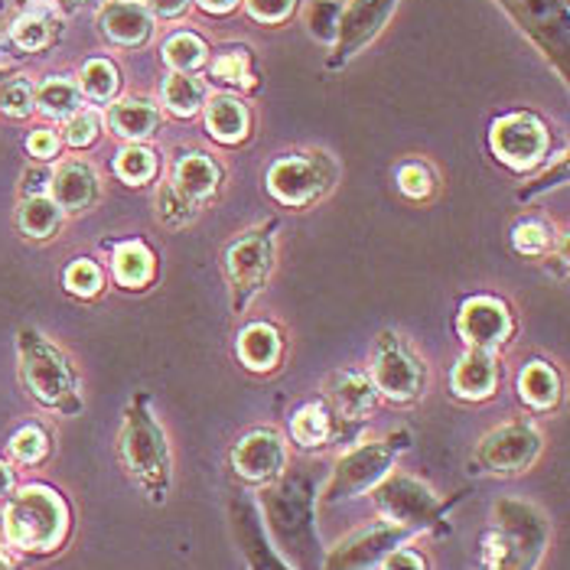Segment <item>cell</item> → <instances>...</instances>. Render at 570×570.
Wrapping results in <instances>:
<instances>
[{"mask_svg":"<svg viewBox=\"0 0 570 570\" xmlns=\"http://www.w3.org/2000/svg\"><path fill=\"white\" fill-rule=\"evenodd\" d=\"M316 495L320 485L309 466L284 470L274 483L264 485L258 512L264 531L277 554L294 570H320L323 548L316 531Z\"/></svg>","mask_w":570,"mask_h":570,"instance_id":"cell-1","label":"cell"},{"mask_svg":"<svg viewBox=\"0 0 570 570\" xmlns=\"http://www.w3.org/2000/svg\"><path fill=\"white\" fill-rule=\"evenodd\" d=\"M72 531V509L59 489L30 483L0 505V544L30 558L56 554Z\"/></svg>","mask_w":570,"mask_h":570,"instance_id":"cell-2","label":"cell"},{"mask_svg":"<svg viewBox=\"0 0 570 570\" xmlns=\"http://www.w3.org/2000/svg\"><path fill=\"white\" fill-rule=\"evenodd\" d=\"M551 544L548 515L522 499H499L483 534L480 570H538Z\"/></svg>","mask_w":570,"mask_h":570,"instance_id":"cell-3","label":"cell"},{"mask_svg":"<svg viewBox=\"0 0 570 570\" xmlns=\"http://www.w3.org/2000/svg\"><path fill=\"white\" fill-rule=\"evenodd\" d=\"M118 453L137 489L147 495V502L164 505L174 485V453L167 443V431L150 411L147 395H137L125 407Z\"/></svg>","mask_w":570,"mask_h":570,"instance_id":"cell-4","label":"cell"},{"mask_svg":"<svg viewBox=\"0 0 570 570\" xmlns=\"http://www.w3.org/2000/svg\"><path fill=\"white\" fill-rule=\"evenodd\" d=\"M17 350H20L23 385L37 404H43L46 411H56L62 417H72L82 411L79 379L59 346H52L37 330H20Z\"/></svg>","mask_w":570,"mask_h":570,"instance_id":"cell-5","label":"cell"},{"mask_svg":"<svg viewBox=\"0 0 570 570\" xmlns=\"http://www.w3.org/2000/svg\"><path fill=\"white\" fill-rule=\"evenodd\" d=\"M407 446H411V434L407 431H395L389 438L358 443L355 450H350L346 456L336 460V466L330 473V483L323 489V502L336 505V502H350V499H358V495L372 492L375 485L392 473L397 456Z\"/></svg>","mask_w":570,"mask_h":570,"instance_id":"cell-6","label":"cell"},{"mask_svg":"<svg viewBox=\"0 0 570 570\" xmlns=\"http://www.w3.org/2000/svg\"><path fill=\"white\" fill-rule=\"evenodd\" d=\"M372 502H375V512L382 515V522H392L411 534L440 528L446 509H450L446 502H440L431 485L407 476V473H397V470H392L372 489Z\"/></svg>","mask_w":570,"mask_h":570,"instance_id":"cell-7","label":"cell"},{"mask_svg":"<svg viewBox=\"0 0 570 570\" xmlns=\"http://www.w3.org/2000/svg\"><path fill=\"white\" fill-rule=\"evenodd\" d=\"M544 438L531 421H509L495 431H489L473 456H470V470L480 476H519L534 466V460L541 456Z\"/></svg>","mask_w":570,"mask_h":570,"instance_id":"cell-8","label":"cell"},{"mask_svg":"<svg viewBox=\"0 0 570 570\" xmlns=\"http://www.w3.org/2000/svg\"><path fill=\"white\" fill-rule=\"evenodd\" d=\"M372 385L395 404H411L428 389V365L397 333L385 330L372 350Z\"/></svg>","mask_w":570,"mask_h":570,"instance_id":"cell-9","label":"cell"},{"mask_svg":"<svg viewBox=\"0 0 570 570\" xmlns=\"http://www.w3.org/2000/svg\"><path fill=\"white\" fill-rule=\"evenodd\" d=\"M512 20L538 43V49L568 79L570 62V7L568 0H499Z\"/></svg>","mask_w":570,"mask_h":570,"instance_id":"cell-10","label":"cell"},{"mask_svg":"<svg viewBox=\"0 0 570 570\" xmlns=\"http://www.w3.org/2000/svg\"><path fill=\"white\" fill-rule=\"evenodd\" d=\"M414 534L392 522H375V525L355 528L343 541H336L326 554L320 570H379L385 558L407 544Z\"/></svg>","mask_w":570,"mask_h":570,"instance_id":"cell-11","label":"cell"},{"mask_svg":"<svg viewBox=\"0 0 570 570\" xmlns=\"http://www.w3.org/2000/svg\"><path fill=\"white\" fill-rule=\"evenodd\" d=\"M274 225L255 228L248 235H242L238 242H232V248L225 252V274L232 284V304L235 309L248 307V301L258 294L271 274L274 264Z\"/></svg>","mask_w":570,"mask_h":570,"instance_id":"cell-12","label":"cell"},{"mask_svg":"<svg viewBox=\"0 0 570 570\" xmlns=\"http://www.w3.org/2000/svg\"><path fill=\"white\" fill-rule=\"evenodd\" d=\"M232 470L245 483H274L287 470V443L274 428H255L232 446Z\"/></svg>","mask_w":570,"mask_h":570,"instance_id":"cell-13","label":"cell"},{"mask_svg":"<svg viewBox=\"0 0 570 570\" xmlns=\"http://www.w3.org/2000/svg\"><path fill=\"white\" fill-rule=\"evenodd\" d=\"M395 7L397 0H352L350 7L340 13V27H336V40H333L336 52L330 56V69L346 66L355 52H362L372 43Z\"/></svg>","mask_w":570,"mask_h":570,"instance_id":"cell-14","label":"cell"},{"mask_svg":"<svg viewBox=\"0 0 570 570\" xmlns=\"http://www.w3.org/2000/svg\"><path fill=\"white\" fill-rule=\"evenodd\" d=\"M492 150L499 154L502 164L525 170L534 167L544 150H548V131L538 118L531 115H509L492 125Z\"/></svg>","mask_w":570,"mask_h":570,"instance_id":"cell-15","label":"cell"},{"mask_svg":"<svg viewBox=\"0 0 570 570\" xmlns=\"http://www.w3.org/2000/svg\"><path fill=\"white\" fill-rule=\"evenodd\" d=\"M228 515H232V528H235V538H238V548L245 554L248 570H294L271 544V538L264 531L262 512H258V502H252L245 492H238L228 505Z\"/></svg>","mask_w":570,"mask_h":570,"instance_id":"cell-16","label":"cell"},{"mask_svg":"<svg viewBox=\"0 0 570 570\" xmlns=\"http://www.w3.org/2000/svg\"><path fill=\"white\" fill-rule=\"evenodd\" d=\"M323 157L320 160H301V157H284L271 167L267 174V189L274 199H281L284 206H307L316 196H323V189L330 186L333 170H323Z\"/></svg>","mask_w":570,"mask_h":570,"instance_id":"cell-17","label":"cell"},{"mask_svg":"<svg viewBox=\"0 0 570 570\" xmlns=\"http://www.w3.org/2000/svg\"><path fill=\"white\" fill-rule=\"evenodd\" d=\"M456 330L470 350L495 352L512 336V313L495 297H473L460 309Z\"/></svg>","mask_w":570,"mask_h":570,"instance_id":"cell-18","label":"cell"},{"mask_svg":"<svg viewBox=\"0 0 570 570\" xmlns=\"http://www.w3.org/2000/svg\"><path fill=\"white\" fill-rule=\"evenodd\" d=\"M326 392V401L333 404L336 414L350 417V421H362L375 411V401H379V392L372 385L368 375L355 372V368H343V372H333L323 385Z\"/></svg>","mask_w":570,"mask_h":570,"instance_id":"cell-19","label":"cell"},{"mask_svg":"<svg viewBox=\"0 0 570 570\" xmlns=\"http://www.w3.org/2000/svg\"><path fill=\"white\" fill-rule=\"evenodd\" d=\"M495 385H499V362L492 352L470 350L453 365L450 389L460 401H485L492 397Z\"/></svg>","mask_w":570,"mask_h":570,"instance_id":"cell-20","label":"cell"},{"mask_svg":"<svg viewBox=\"0 0 570 570\" xmlns=\"http://www.w3.org/2000/svg\"><path fill=\"white\" fill-rule=\"evenodd\" d=\"M49 189L62 213H82L98 199V176L88 164H66L49 179Z\"/></svg>","mask_w":570,"mask_h":570,"instance_id":"cell-21","label":"cell"},{"mask_svg":"<svg viewBox=\"0 0 570 570\" xmlns=\"http://www.w3.org/2000/svg\"><path fill=\"white\" fill-rule=\"evenodd\" d=\"M101 33L121 46H140L150 37V13L134 0H118L101 13Z\"/></svg>","mask_w":570,"mask_h":570,"instance_id":"cell-22","label":"cell"},{"mask_svg":"<svg viewBox=\"0 0 570 570\" xmlns=\"http://www.w3.org/2000/svg\"><path fill=\"white\" fill-rule=\"evenodd\" d=\"M519 397L531 411H554L561 401V375L548 362H528L519 375Z\"/></svg>","mask_w":570,"mask_h":570,"instance_id":"cell-23","label":"cell"},{"mask_svg":"<svg viewBox=\"0 0 570 570\" xmlns=\"http://www.w3.org/2000/svg\"><path fill=\"white\" fill-rule=\"evenodd\" d=\"M219 167L203 157V154H189L179 160L176 167V189L189 199V203H199V199H209L216 189H219Z\"/></svg>","mask_w":570,"mask_h":570,"instance_id":"cell-24","label":"cell"},{"mask_svg":"<svg viewBox=\"0 0 570 570\" xmlns=\"http://www.w3.org/2000/svg\"><path fill=\"white\" fill-rule=\"evenodd\" d=\"M238 355L252 372H271L281 358V336L267 323H252L238 336Z\"/></svg>","mask_w":570,"mask_h":570,"instance_id":"cell-25","label":"cell"},{"mask_svg":"<svg viewBox=\"0 0 570 570\" xmlns=\"http://www.w3.org/2000/svg\"><path fill=\"white\" fill-rule=\"evenodd\" d=\"M157 125H160V111L150 101L125 98V101H118L111 108V128H115V134H121V137H131V140L150 137Z\"/></svg>","mask_w":570,"mask_h":570,"instance_id":"cell-26","label":"cell"},{"mask_svg":"<svg viewBox=\"0 0 570 570\" xmlns=\"http://www.w3.org/2000/svg\"><path fill=\"white\" fill-rule=\"evenodd\" d=\"M206 125H209V134L219 137L222 144H238L248 134V111L235 98H213L206 108Z\"/></svg>","mask_w":570,"mask_h":570,"instance_id":"cell-27","label":"cell"},{"mask_svg":"<svg viewBox=\"0 0 570 570\" xmlns=\"http://www.w3.org/2000/svg\"><path fill=\"white\" fill-rule=\"evenodd\" d=\"M291 438H294V443L301 450H320V446H326V440L333 438V417H330V411L323 404H316V401L304 404L294 414V421H291Z\"/></svg>","mask_w":570,"mask_h":570,"instance_id":"cell-28","label":"cell"},{"mask_svg":"<svg viewBox=\"0 0 570 570\" xmlns=\"http://www.w3.org/2000/svg\"><path fill=\"white\" fill-rule=\"evenodd\" d=\"M115 277L125 287H144L154 277V255L140 242H125L115 252Z\"/></svg>","mask_w":570,"mask_h":570,"instance_id":"cell-29","label":"cell"},{"mask_svg":"<svg viewBox=\"0 0 570 570\" xmlns=\"http://www.w3.org/2000/svg\"><path fill=\"white\" fill-rule=\"evenodd\" d=\"M62 222V209L49 196H30L20 206V228L30 238H49Z\"/></svg>","mask_w":570,"mask_h":570,"instance_id":"cell-30","label":"cell"},{"mask_svg":"<svg viewBox=\"0 0 570 570\" xmlns=\"http://www.w3.org/2000/svg\"><path fill=\"white\" fill-rule=\"evenodd\" d=\"M10 456L20 463V466H37V463H43L46 456H49V434H46L40 424H27V428H20L13 438H10Z\"/></svg>","mask_w":570,"mask_h":570,"instance_id":"cell-31","label":"cell"},{"mask_svg":"<svg viewBox=\"0 0 570 570\" xmlns=\"http://www.w3.org/2000/svg\"><path fill=\"white\" fill-rule=\"evenodd\" d=\"M203 95H206V91L199 86V79H193V76H186V72H174V76L167 79V86H164V101L170 105V111L183 115V118H189V115L199 111Z\"/></svg>","mask_w":570,"mask_h":570,"instance_id":"cell-32","label":"cell"},{"mask_svg":"<svg viewBox=\"0 0 570 570\" xmlns=\"http://www.w3.org/2000/svg\"><path fill=\"white\" fill-rule=\"evenodd\" d=\"M164 59H167V66H174L176 72L189 76L193 69H199L206 62V43L193 33H176L164 46Z\"/></svg>","mask_w":570,"mask_h":570,"instance_id":"cell-33","label":"cell"},{"mask_svg":"<svg viewBox=\"0 0 570 570\" xmlns=\"http://www.w3.org/2000/svg\"><path fill=\"white\" fill-rule=\"evenodd\" d=\"M512 245H515V252L525 255V258H544V255L554 248V232H551L544 222L528 219L522 222V225H515Z\"/></svg>","mask_w":570,"mask_h":570,"instance_id":"cell-34","label":"cell"},{"mask_svg":"<svg viewBox=\"0 0 570 570\" xmlns=\"http://www.w3.org/2000/svg\"><path fill=\"white\" fill-rule=\"evenodd\" d=\"M37 105L43 108V115H49V118H66V115H76V108H79V91H76V86L62 82V79H49V82L37 91Z\"/></svg>","mask_w":570,"mask_h":570,"instance_id":"cell-35","label":"cell"},{"mask_svg":"<svg viewBox=\"0 0 570 570\" xmlns=\"http://www.w3.org/2000/svg\"><path fill=\"white\" fill-rule=\"evenodd\" d=\"M115 174L121 176L125 183H131V186H140V183H147L150 176L157 174V160H154V154L147 147H128V150L118 154Z\"/></svg>","mask_w":570,"mask_h":570,"instance_id":"cell-36","label":"cell"},{"mask_svg":"<svg viewBox=\"0 0 570 570\" xmlns=\"http://www.w3.org/2000/svg\"><path fill=\"white\" fill-rule=\"evenodd\" d=\"M340 13H343V3L340 0H316L307 13L309 33L323 43H333L336 40V27H340Z\"/></svg>","mask_w":570,"mask_h":570,"instance_id":"cell-37","label":"cell"},{"mask_svg":"<svg viewBox=\"0 0 570 570\" xmlns=\"http://www.w3.org/2000/svg\"><path fill=\"white\" fill-rule=\"evenodd\" d=\"M82 91L91 95V98H98V101L111 98L118 91V72H115V66L105 62V59H91L86 69H82Z\"/></svg>","mask_w":570,"mask_h":570,"instance_id":"cell-38","label":"cell"},{"mask_svg":"<svg viewBox=\"0 0 570 570\" xmlns=\"http://www.w3.org/2000/svg\"><path fill=\"white\" fill-rule=\"evenodd\" d=\"M66 287L76 294V297H95L101 291V267L95 262H72L66 267Z\"/></svg>","mask_w":570,"mask_h":570,"instance_id":"cell-39","label":"cell"},{"mask_svg":"<svg viewBox=\"0 0 570 570\" xmlns=\"http://www.w3.org/2000/svg\"><path fill=\"white\" fill-rule=\"evenodd\" d=\"M37 105V95L33 88L27 86L23 79H13L7 86H0V111L10 115V118H27Z\"/></svg>","mask_w":570,"mask_h":570,"instance_id":"cell-40","label":"cell"},{"mask_svg":"<svg viewBox=\"0 0 570 570\" xmlns=\"http://www.w3.org/2000/svg\"><path fill=\"white\" fill-rule=\"evenodd\" d=\"M157 216L167 222L170 228H179L193 219V203L176 189V186H164L157 196Z\"/></svg>","mask_w":570,"mask_h":570,"instance_id":"cell-41","label":"cell"},{"mask_svg":"<svg viewBox=\"0 0 570 570\" xmlns=\"http://www.w3.org/2000/svg\"><path fill=\"white\" fill-rule=\"evenodd\" d=\"M49 37H52V30H49V20L46 17H37V13H30V17H23V20H17V27H13V40L20 49H43L49 43Z\"/></svg>","mask_w":570,"mask_h":570,"instance_id":"cell-42","label":"cell"},{"mask_svg":"<svg viewBox=\"0 0 570 570\" xmlns=\"http://www.w3.org/2000/svg\"><path fill=\"white\" fill-rule=\"evenodd\" d=\"M397 186L401 193H407L411 199H424L434 193V174L424 164H404L397 170Z\"/></svg>","mask_w":570,"mask_h":570,"instance_id":"cell-43","label":"cell"},{"mask_svg":"<svg viewBox=\"0 0 570 570\" xmlns=\"http://www.w3.org/2000/svg\"><path fill=\"white\" fill-rule=\"evenodd\" d=\"M213 76L225 86H248V62L242 52H222L213 62Z\"/></svg>","mask_w":570,"mask_h":570,"instance_id":"cell-44","label":"cell"},{"mask_svg":"<svg viewBox=\"0 0 570 570\" xmlns=\"http://www.w3.org/2000/svg\"><path fill=\"white\" fill-rule=\"evenodd\" d=\"M98 128H101V118L98 111H76L66 125V140L72 147H88L95 137H98Z\"/></svg>","mask_w":570,"mask_h":570,"instance_id":"cell-45","label":"cell"},{"mask_svg":"<svg viewBox=\"0 0 570 570\" xmlns=\"http://www.w3.org/2000/svg\"><path fill=\"white\" fill-rule=\"evenodd\" d=\"M294 10V0H248V13L262 23H281Z\"/></svg>","mask_w":570,"mask_h":570,"instance_id":"cell-46","label":"cell"},{"mask_svg":"<svg viewBox=\"0 0 570 570\" xmlns=\"http://www.w3.org/2000/svg\"><path fill=\"white\" fill-rule=\"evenodd\" d=\"M379 570H428V558H424L421 551L401 544L397 551H392V554L385 558V564Z\"/></svg>","mask_w":570,"mask_h":570,"instance_id":"cell-47","label":"cell"},{"mask_svg":"<svg viewBox=\"0 0 570 570\" xmlns=\"http://www.w3.org/2000/svg\"><path fill=\"white\" fill-rule=\"evenodd\" d=\"M568 179V160H561L558 167H554V174H544L534 186H525L522 193H519V199H531L534 193H544V189H551V186H561Z\"/></svg>","mask_w":570,"mask_h":570,"instance_id":"cell-48","label":"cell"},{"mask_svg":"<svg viewBox=\"0 0 570 570\" xmlns=\"http://www.w3.org/2000/svg\"><path fill=\"white\" fill-rule=\"evenodd\" d=\"M27 147H30V154H33V157L49 160V157H56V147H59V140H56V134L52 131H37V134H30Z\"/></svg>","mask_w":570,"mask_h":570,"instance_id":"cell-49","label":"cell"},{"mask_svg":"<svg viewBox=\"0 0 570 570\" xmlns=\"http://www.w3.org/2000/svg\"><path fill=\"white\" fill-rule=\"evenodd\" d=\"M189 0H147V7L160 17H176L179 10H186Z\"/></svg>","mask_w":570,"mask_h":570,"instance_id":"cell-50","label":"cell"},{"mask_svg":"<svg viewBox=\"0 0 570 570\" xmlns=\"http://www.w3.org/2000/svg\"><path fill=\"white\" fill-rule=\"evenodd\" d=\"M49 179H52V176L46 174V170H33V174H27V193H30V196H43V189Z\"/></svg>","mask_w":570,"mask_h":570,"instance_id":"cell-51","label":"cell"},{"mask_svg":"<svg viewBox=\"0 0 570 570\" xmlns=\"http://www.w3.org/2000/svg\"><path fill=\"white\" fill-rule=\"evenodd\" d=\"M13 485H17V480H13V470H10V463H3L0 460V502L13 492Z\"/></svg>","mask_w":570,"mask_h":570,"instance_id":"cell-52","label":"cell"},{"mask_svg":"<svg viewBox=\"0 0 570 570\" xmlns=\"http://www.w3.org/2000/svg\"><path fill=\"white\" fill-rule=\"evenodd\" d=\"M199 3H203L206 10H213V13H225V10H232L238 0H199Z\"/></svg>","mask_w":570,"mask_h":570,"instance_id":"cell-53","label":"cell"},{"mask_svg":"<svg viewBox=\"0 0 570 570\" xmlns=\"http://www.w3.org/2000/svg\"><path fill=\"white\" fill-rule=\"evenodd\" d=\"M0 570H17V564H13V558H10L7 551H0Z\"/></svg>","mask_w":570,"mask_h":570,"instance_id":"cell-54","label":"cell"},{"mask_svg":"<svg viewBox=\"0 0 570 570\" xmlns=\"http://www.w3.org/2000/svg\"><path fill=\"white\" fill-rule=\"evenodd\" d=\"M69 7H82V3H91V0H66Z\"/></svg>","mask_w":570,"mask_h":570,"instance_id":"cell-55","label":"cell"}]
</instances>
